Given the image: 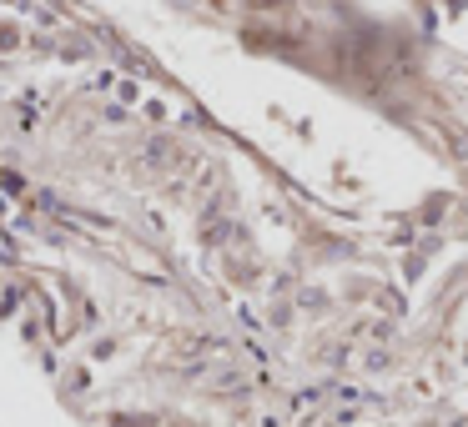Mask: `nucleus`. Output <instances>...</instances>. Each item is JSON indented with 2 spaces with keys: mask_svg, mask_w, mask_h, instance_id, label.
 <instances>
[]
</instances>
